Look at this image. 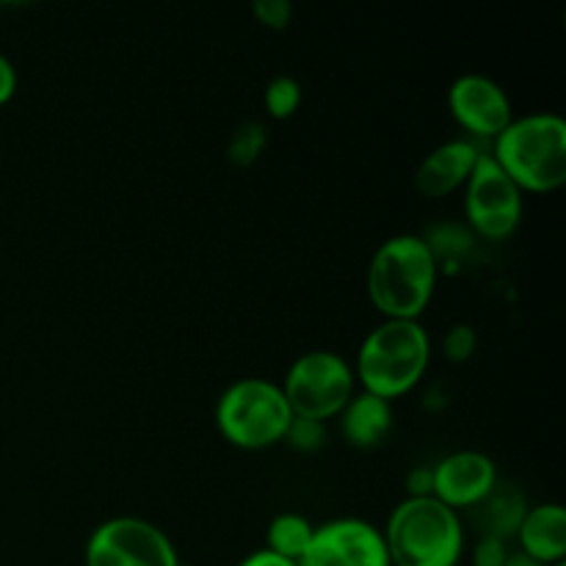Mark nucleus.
Here are the masks:
<instances>
[{
  "label": "nucleus",
  "instance_id": "f257e3e1",
  "mask_svg": "<svg viewBox=\"0 0 566 566\" xmlns=\"http://www.w3.org/2000/svg\"><path fill=\"white\" fill-rule=\"evenodd\" d=\"M440 263L423 235L401 232L381 243L368 265V296L385 318L420 321L434 296Z\"/></svg>",
  "mask_w": 566,
  "mask_h": 566
},
{
  "label": "nucleus",
  "instance_id": "f03ea898",
  "mask_svg": "<svg viewBox=\"0 0 566 566\" xmlns=\"http://www.w3.org/2000/svg\"><path fill=\"white\" fill-rule=\"evenodd\" d=\"M495 164L520 191L551 193L566 180V122L556 111L514 116L495 136Z\"/></svg>",
  "mask_w": 566,
  "mask_h": 566
},
{
  "label": "nucleus",
  "instance_id": "7ed1b4c3",
  "mask_svg": "<svg viewBox=\"0 0 566 566\" xmlns=\"http://www.w3.org/2000/svg\"><path fill=\"white\" fill-rule=\"evenodd\" d=\"M431 363V337L420 321L385 318L357 352L354 376L365 392L392 401L423 379Z\"/></svg>",
  "mask_w": 566,
  "mask_h": 566
},
{
  "label": "nucleus",
  "instance_id": "20e7f679",
  "mask_svg": "<svg viewBox=\"0 0 566 566\" xmlns=\"http://www.w3.org/2000/svg\"><path fill=\"white\" fill-rule=\"evenodd\" d=\"M381 536L392 566H459L464 556L462 520L437 497L398 503Z\"/></svg>",
  "mask_w": 566,
  "mask_h": 566
},
{
  "label": "nucleus",
  "instance_id": "39448f33",
  "mask_svg": "<svg viewBox=\"0 0 566 566\" xmlns=\"http://www.w3.org/2000/svg\"><path fill=\"white\" fill-rule=\"evenodd\" d=\"M293 412L276 381L247 376L227 387L216 401V426L230 446L265 451L285 440Z\"/></svg>",
  "mask_w": 566,
  "mask_h": 566
},
{
  "label": "nucleus",
  "instance_id": "423d86ee",
  "mask_svg": "<svg viewBox=\"0 0 566 566\" xmlns=\"http://www.w3.org/2000/svg\"><path fill=\"white\" fill-rule=\"evenodd\" d=\"M354 365L343 354L326 352H307L293 359L282 379V392L287 398L293 418H310L326 423L337 418L354 396Z\"/></svg>",
  "mask_w": 566,
  "mask_h": 566
},
{
  "label": "nucleus",
  "instance_id": "0eeeda50",
  "mask_svg": "<svg viewBox=\"0 0 566 566\" xmlns=\"http://www.w3.org/2000/svg\"><path fill=\"white\" fill-rule=\"evenodd\" d=\"M86 566H180L177 547L155 523L142 517H111L88 534Z\"/></svg>",
  "mask_w": 566,
  "mask_h": 566
},
{
  "label": "nucleus",
  "instance_id": "6e6552de",
  "mask_svg": "<svg viewBox=\"0 0 566 566\" xmlns=\"http://www.w3.org/2000/svg\"><path fill=\"white\" fill-rule=\"evenodd\" d=\"M464 216L470 232L486 241H503L523 221V191L490 153L479 155L464 182Z\"/></svg>",
  "mask_w": 566,
  "mask_h": 566
},
{
  "label": "nucleus",
  "instance_id": "1a4fd4ad",
  "mask_svg": "<svg viewBox=\"0 0 566 566\" xmlns=\"http://www.w3.org/2000/svg\"><path fill=\"white\" fill-rule=\"evenodd\" d=\"M298 566H392L381 531L359 517L315 525L307 553Z\"/></svg>",
  "mask_w": 566,
  "mask_h": 566
},
{
  "label": "nucleus",
  "instance_id": "9d476101",
  "mask_svg": "<svg viewBox=\"0 0 566 566\" xmlns=\"http://www.w3.org/2000/svg\"><path fill=\"white\" fill-rule=\"evenodd\" d=\"M448 111L468 133L481 138H495L514 119L512 99L506 88L492 77L468 72L459 75L448 88Z\"/></svg>",
  "mask_w": 566,
  "mask_h": 566
},
{
  "label": "nucleus",
  "instance_id": "9b49d317",
  "mask_svg": "<svg viewBox=\"0 0 566 566\" xmlns=\"http://www.w3.org/2000/svg\"><path fill=\"white\" fill-rule=\"evenodd\" d=\"M434 473V490L431 497L446 503L448 509L479 506L497 484V468L486 453L481 451H457L440 459L431 468Z\"/></svg>",
  "mask_w": 566,
  "mask_h": 566
},
{
  "label": "nucleus",
  "instance_id": "f8f14e48",
  "mask_svg": "<svg viewBox=\"0 0 566 566\" xmlns=\"http://www.w3.org/2000/svg\"><path fill=\"white\" fill-rule=\"evenodd\" d=\"M479 155L475 144L464 142V138L440 144L420 160L418 171H415V188L426 199L448 197L468 182Z\"/></svg>",
  "mask_w": 566,
  "mask_h": 566
},
{
  "label": "nucleus",
  "instance_id": "ddd939ff",
  "mask_svg": "<svg viewBox=\"0 0 566 566\" xmlns=\"http://www.w3.org/2000/svg\"><path fill=\"white\" fill-rule=\"evenodd\" d=\"M525 556L551 566L566 562V509L562 503H539L525 512L517 528Z\"/></svg>",
  "mask_w": 566,
  "mask_h": 566
},
{
  "label": "nucleus",
  "instance_id": "4468645a",
  "mask_svg": "<svg viewBox=\"0 0 566 566\" xmlns=\"http://www.w3.org/2000/svg\"><path fill=\"white\" fill-rule=\"evenodd\" d=\"M337 418H340L343 437L354 448H376L392 429V401L365 390L354 392Z\"/></svg>",
  "mask_w": 566,
  "mask_h": 566
},
{
  "label": "nucleus",
  "instance_id": "2eb2a0df",
  "mask_svg": "<svg viewBox=\"0 0 566 566\" xmlns=\"http://www.w3.org/2000/svg\"><path fill=\"white\" fill-rule=\"evenodd\" d=\"M479 506L484 534L501 536V539L517 536L520 523H523L525 512H528V503H525L523 492H517L509 484H495V490H492Z\"/></svg>",
  "mask_w": 566,
  "mask_h": 566
},
{
  "label": "nucleus",
  "instance_id": "dca6fc26",
  "mask_svg": "<svg viewBox=\"0 0 566 566\" xmlns=\"http://www.w3.org/2000/svg\"><path fill=\"white\" fill-rule=\"evenodd\" d=\"M315 525L307 517L296 512L276 514L269 523L265 531V551L276 553V556L287 558V562H296L307 553L310 542H313Z\"/></svg>",
  "mask_w": 566,
  "mask_h": 566
},
{
  "label": "nucleus",
  "instance_id": "f3484780",
  "mask_svg": "<svg viewBox=\"0 0 566 566\" xmlns=\"http://www.w3.org/2000/svg\"><path fill=\"white\" fill-rule=\"evenodd\" d=\"M263 103L274 119H291L298 105H302V83L291 75L271 77L269 86H265Z\"/></svg>",
  "mask_w": 566,
  "mask_h": 566
},
{
  "label": "nucleus",
  "instance_id": "a211bd4d",
  "mask_svg": "<svg viewBox=\"0 0 566 566\" xmlns=\"http://www.w3.org/2000/svg\"><path fill=\"white\" fill-rule=\"evenodd\" d=\"M423 241L437 258V263H440L442 258H462L464 252H470V247H473V232L446 221V224H437L429 235H423Z\"/></svg>",
  "mask_w": 566,
  "mask_h": 566
},
{
  "label": "nucleus",
  "instance_id": "6ab92c4d",
  "mask_svg": "<svg viewBox=\"0 0 566 566\" xmlns=\"http://www.w3.org/2000/svg\"><path fill=\"white\" fill-rule=\"evenodd\" d=\"M265 147V127L260 122H247L230 138V160L238 166H249L260 158Z\"/></svg>",
  "mask_w": 566,
  "mask_h": 566
},
{
  "label": "nucleus",
  "instance_id": "aec40b11",
  "mask_svg": "<svg viewBox=\"0 0 566 566\" xmlns=\"http://www.w3.org/2000/svg\"><path fill=\"white\" fill-rule=\"evenodd\" d=\"M282 442H287L293 451L313 453L326 442V426L318 423V420H310V418H293L291 426H287L285 440Z\"/></svg>",
  "mask_w": 566,
  "mask_h": 566
},
{
  "label": "nucleus",
  "instance_id": "412c9836",
  "mask_svg": "<svg viewBox=\"0 0 566 566\" xmlns=\"http://www.w3.org/2000/svg\"><path fill=\"white\" fill-rule=\"evenodd\" d=\"M479 348V332L470 324H457L446 332L442 337V354H446L451 363H468L470 357Z\"/></svg>",
  "mask_w": 566,
  "mask_h": 566
},
{
  "label": "nucleus",
  "instance_id": "4be33fe9",
  "mask_svg": "<svg viewBox=\"0 0 566 566\" xmlns=\"http://www.w3.org/2000/svg\"><path fill=\"white\" fill-rule=\"evenodd\" d=\"M252 14L258 17L260 25L271 31H285L293 17V3L291 0H254Z\"/></svg>",
  "mask_w": 566,
  "mask_h": 566
},
{
  "label": "nucleus",
  "instance_id": "5701e85b",
  "mask_svg": "<svg viewBox=\"0 0 566 566\" xmlns=\"http://www.w3.org/2000/svg\"><path fill=\"white\" fill-rule=\"evenodd\" d=\"M470 558H473V566H503L509 558L506 539H501V536L481 534L479 542L473 545Z\"/></svg>",
  "mask_w": 566,
  "mask_h": 566
},
{
  "label": "nucleus",
  "instance_id": "b1692460",
  "mask_svg": "<svg viewBox=\"0 0 566 566\" xmlns=\"http://www.w3.org/2000/svg\"><path fill=\"white\" fill-rule=\"evenodd\" d=\"M431 490H434V473H431V468H415L407 475L409 497H431Z\"/></svg>",
  "mask_w": 566,
  "mask_h": 566
},
{
  "label": "nucleus",
  "instance_id": "393cba45",
  "mask_svg": "<svg viewBox=\"0 0 566 566\" xmlns=\"http://www.w3.org/2000/svg\"><path fill=\"white\" fill-rule=\"evenodd\" d=\"M17 92V70L3 53H0V105L9 103Z\"/></svg>",
  "mask_w": 566,
  "mask_h": 566
},
{
  "label": "nucleus",
  "instance_id": "a878e982",
  "mask_svg": "<svg viewBox=\"0 0 566 566\" xmlns=\"http://www.w3.org/2000/svg\"><path fill=\"white\" fill-rule=\"evenodd\" d=\"M238 566H298L296 562H287V558H282V556H276V553H271V551H254V553H249L247 558H243L241 564Z\"/></svg>",
  "mask_w": 566,
  "mask_h": 566
},
{
  "label": "nucleus",
  "instance_id": "bb28decb",
  "mask_svg": "<svg viewBox=\"0 0 566 566\" xmlns=\"http://www.w3.org/2000/svg\"><path fill=\"white\" fill-rule=\"evenodd\" d=\"M503 566H545V564H539V562H536V558L525 556V553L520 551V553H509L506 564H503Z\"/></svg>",
  "mask_w": 566,
  "mask_h": 566
},
{
  "label": "nucleus",
  "instance_id": "cd10ccee",
  "mask_svg": "<svg viewBox=\"0 0 566 566\" xmlns=\"http://www.w3.org/2000/svg\"><path fill=\"white\" fill-rule=\"evenodd\" d=\"M551 566H566V562H558V564H551Z\"/></svg>",
  "mask_w": 566,
  "mask_h": 566
}]
</instances>
